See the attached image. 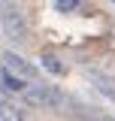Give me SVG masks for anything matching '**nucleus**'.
<instances>
[{"instance_id": "obj_1", "label": "nucleus", "mask_w": 115, "mask_h": 121, "mask_svg": "<svg viewBox=\"0 0 115 121\" xmlns=\"http://www.w3.org/2000/svg\"><path fill=\"white\" fill-rule=\"evenodd\" d=\"M0 24H3V33L12 39V43H21L27 36V24H24V15L18 12L15 3H0Z\"/></svg>"}, {"instance_id": "obj_2", "label": "nucleus", "mask_w": 115, "mask_h": 121, "mask_svg": "<svg viewBox=\"0 0 115 121\" xmlns=\"http://www.w3.org/2000/svg\"><path fill=\"white\" fill-rule=\"evenodd\" d=\"M30 106H43V109H58V106H64V94L52 85H30L24 94H21Z\"/></svg>"}, {"instance_id": "obj_3", "label": "nucleus", "mask_w": 115, "mask_h": 121, "mask_svg": "<svg viewBox=\"0 0 115 121\" xmlns=\"http://www.w3.org/2000/svg\"><path fill=\"white\" fill-rule=\"evenodd\" d=\"M0 64H3V73L6 76H15V79H21V82L36 79V67H33L30 60H24L21 55H15V52H6V55L0 58Z\"/></svg>"}, {"instance_id": "obj_4", "label": "nucleus", "mask_w": 115, "mask_h": 121, "mask_svg": "<svg viewBox=\"0 0 115 121\" xmlns=\"http://www.w3.org/2000/svg\"><path fill=\"white\" fill-rule=\"evenodd\" d=\"M40 64H43V70H49L52 76H67V67H64V60L52 55V52H43L40 55Z\"/></svg>"}, {"instance_id": "obj_5", "label": "nucleus", "mask_w": 115, "mask_h": 121, "mask_svg": "<svg viewBox=\"0 0 115 121\" xmlns=\"http://www.w3.org/2000/svg\"><path fill=\"white\" fill-rule=\"evenodd\" d=\"M97 88L103 91V94H109V97H115V79H109L106 73H100V70H91V76H88Z\"/></svg>"}, {"instance_id": "obj_6", "label": "nucleus", "mask_w": 115, "mask_h": 121, "mask_svg": "<svg viewBox=\"0 0 115 121\" xmlns=\"http://www.w3.org/2000/svg\"><path fill=\"white\" fill-rule=\"evenodd\" d=\"M3 85H6L9 91H21V94L27 91V85H24L21 79H15V76H6V73H3Z\"/></svg>"}, {"instance_id": "obj_7", "label": "nucleus", "mask_w": 115, "mask_h": 121, "mask_svg": "<svg viewBox=\"0 0 115 121\" xmlns=\"http://www.w3.org/2000/svg\"><path fill=\"white\" fill-rule=\"evenodd\" d=\"M0 121H21V115H18L9 103H0Z\"/></svg>"}, {"instance_id": "obj_8", "label": "nucleus", "mask_w": 115, "mask_h": 121, "mask_svg": "<svg viewBox=\"0 0 115 121\" xmlns=\"http://www.w3.org/2000/svg\"><path fill=\"white\" fill-rule=\"evenodd\" d=\"M76 6H79V0H58V3H55L58 12H73Z\"/></svg>"}, {"instance_id": "obj_9", "label": "nucleus", "mask_w": 115, "mask_h": 121, "mask_svg": "<svg viewBox=\"0 0 115 121\" xmlns=\"http://www.w3.org/2000/svg\"><path fill=\"white\" fill-rule=\"evenodd\" d=\"M100 121H115V118H100Z\"/></svg>"}]
</instances>
